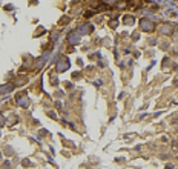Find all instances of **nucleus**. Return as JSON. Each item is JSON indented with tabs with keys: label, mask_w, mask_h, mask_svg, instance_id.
Masks as SVG:
<instances>
[{
	"label": "nucleus",
	"mask_w": 178,
	"mask_h": 169,
	"mask_svg": "<svg viewBox=\"0 0 178 169\" xmlns=\"http://www.w3.org/2000/svg\"><path fill=\"white\" fill-rule=\"evenodd\" d=\"M68 68H69L68 59H60V62L57 63V71H59V72H63V71H66Z\"/></svg>",
	"instance_id": "1"
},
{
	"label": "nucleus",
	"mask_w": 178,
	"mask_h": 169,
	"mask_svg": "<svg viewBox=\"0 0 178 169\" xmlns=\"http://www.w3.org/2000/svg\"><path fill=\"white\" fill-rule=\"evenodd\" d=\"M141 28L144 31H152V28H154V25L149 22V20H141Z\"/></svg>",
	"instance_id": "2"
},
{
	"label": "nucleus",
	"mask_w": 178,
	"mask_h": 169,
	"mask_svg": "<svg viewBox=\"0 0 178 169\" xmlns=\"http://www.w3.org/2000/svg\"><path fill=\"white\" fill-rule=\"evenodd\" d=\"M79 40H80V35H79V32H72L71 35H69V42L74 45V43H79Z\"/></svg>",
	"instance_id": "3"
},
{
	"label": "nucleus",
	"mask_w": 178,
	"mask_h": 169,
	"mask_svg": "<svg viewBox=\"0 0 178 169\" xmlns=\"http://www.w3.org/2000/svg\"><path fill=\"white\" fill-rule=\"evenodd\" d=\"M18 105H20V106H26V105H28V100H26V99H20V100H18Z\"/></svg>",
	"instance_id": "4"
},
{
	"label": "nucleus",
	"mask_w": 178,
	"mask_h": 169,
	"mask_svg": "<svg viewBox=\"0 0 178 169\" xmlns=\"http://www.w3.org/2000/svg\"><path fill=\"white\" fill-rule=\"evenodd\" d=\"M80 31H82V32H89V28H88V26H82Z\"/></svg>",
	"instance_id": "5"
},
{
	"label": "nucleus",
	"mask_w": 178,
	"mask_h": 169,
	"mask_svg": "<svg viewBox=\"0 0 178 169\" xmlns=\"http://www.w3.org/2000/svg\"><path fill=\"white\" fill-rule=\"evenodd\" d=\"M2 91H3V92H8V91H11V86H5Z\"/></svg>",
	"instance_id": "6"
}]
</instances>
